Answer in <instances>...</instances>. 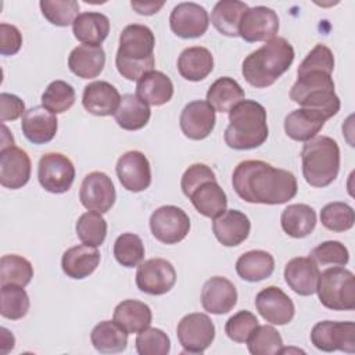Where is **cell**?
I'll return each instance as SVG.
<instances>
[{
  "label": "cell",
  "mask_w": 355,
  "mask_h": 355,
  "mask_svg": "<svg viewBox=\"0 0 355 355\" xmlns=\"http://www.w3.org/2000/svg\"><path fill=\"white\" fill-rule=\"evenodd\" d=\"M194 208L204 216L215 219L226 211L227 197L216 179L198 184L189 196Z\"/></svg>",
  "instance_id": "cell-28"
},
{
  "label": "cell",
  "mask_w": 355,
  "mask_h": 355,
  "mask_svg": "<svg viewBox=\"0 0 355 355\" xmlns=\"http://www.w3.org/2000/svg\"><path fill=\"white\" fill-rule=\"evenodd\" d=\"M326 121L327 118L319 111L298 108L284 118V130L295 141H308L322 130Z\"/></svg>",
  "instance_id": "cell-26"
},
{
  "label": "cell",
  "mask_w": 355,
  "mask_h": 355,
  "mask_svg": "<svg viewBox=\"0 0 355 355\" xmlns=\"http://www.w3.org/2000/svg\"><path fill=\"white\" fill-rule=\"evenodd\" d=\"M215 111L204 100H194L184 105L180 112L179 125L183 135L191 140H202L215 128Z\"/></svg>",
  "instance_id": "cell-19"
},
{
  "label": "cell",
  "mask_w": 355,
  "mask_h": 355,
  "mask_svg": "<svg viewBox=\"0 0 355 355\" xmlns=\"http://www.w3.org/2000/svg\"><path fill=\"white\" fill-rule=\"evenodd\" d=\"M21 129L31 143L46 144L54 139L58 129V119L55 114L44 107H32L22 115Z\"/></svg>",
  "instance_id": "cell-24"
},
{
  "label": "cell",
  "mask_w": 355,
  "mask_h": 355,
  "mask_svg": "<svg viewBox=\"0 0 355 355\" xmlns=\"http://www.w3.org/2000/svg\"><path fill=\"white\" fill-rule=\"evenodd\" d=\"M237 304V290L234 284L222 276L208 279L201 290L202 308L214 315L230 312Z\"/></svg>",
  "instance_id": "cell-20"
},
{
  "label": "cell",
  "mask_w": 355,
  "mask_h": 355,
  "mask_svg": "<svg viewBox=\"0 0 355 355\" xmlns=\"http://www.w3.org/2000/svg\"><path fill=\"white\" fill-rule=\"evenodd\" d=\"M150 229L158 241L178 244L190 230V218L176 205H162L151 214Z\"/></svg>",
  "instance_id": "cell-10"
},
{
  "label": "cell",
  "mask_w": 355,
  "mask_h": 355,
  "mask_svg": "<svg viewBox=\"0 0 355 355\" xmlns=\"http://www.w3.org/2000/svg\"><path fill=\"white\" fill-rule=\"evenodd\" d=\"M297 80L290 90V98L301 108L319 111L327 119L334 116L341 107L334 92L331 73L320 69H297Z\"/></svg>",
  "instance_id": "cell-5"
},
{
  "label": "cell",
  "mask_w": 355,
  "mask_h": 355,
  "mask_svg": "<svg viewBox=\"0 0 355 355\" xmlns=\"http://www.w3.org/2000/svg\"><path fill=\"white\" fill-rule=\"evenodd\" d=\"M15 338L12 333H10L7 329L1 327V354H7L14 348Z\"/></svg>",
  "instance_id": "cell-54"
},
{
  "label": "cell",
  "mask_w": 355,
  "mask_h": 355,
  "mask_svg": "<svg viewBox=\"0 0 355 355\" xmlns=\"http://www.w3.org/2000/svg\"><path fill=\"white\" fill-rule=\"evenodd\" d=\"M216 179L214 171L205 165V164H193L190 165L183 176H182V180H180V187H182V191L183 194L187 197L198 184H201L202 182H207V180H214Z\"/></svg>",
  "instance_id": "cell-50"
},
{
  "label": "cell",
  "mask_w": 355,
  "mask_h": 355,
  "mask_svg": "<svg viewBox=\"0 0 355 355\" xmlns=\"http://www.w3.org/2000/svg\"><path fill=\"white\" fill-rule=\"evenodd\" d=\"M31 302L28 293L21 286H1V309L3 318L10 320L22 319L29 311Z\"/></svg>",
  "instance_id": "cell-43"
},
{
  "label": "cell",
  "mask_w": 355,
  "mask_h": 355,
  "mask_svg": "<svg viewBox=\"0 0 355 355\" xmlns=\"http://www.w3.org/2000/svg\"><path fill=\"white\" fill-rule=\"evenodd\" d=\"M258 326L257 316L250 311H239L225 324L226 336L234 343H245Z\"/></svg>",
  "instance_id": "cell-49"
},
{
  "label": "cell",
  "mask_w": 355,
  "mask_h": 355,
  "mask_svg": "<svg viewBox=\"0 0 355 355\" xmlns=\"http://www.w3.org/2000/svg\"><path fill=\"white\" fill-rule=\"evenodd\" d=\"M269 136L266 110L255 100H243L229 111L225 143L233 150H252L262 146Z\"/></svg>",
  "instance_id": "cell-4"
},
{
  "label": "cell",
  "mask_w": 355,
  "mask_h": 355,
  "mask_svg": "<svg viewBox=\"0 0 355 355\" xmlns=\"http://www.w3.org/2000/svg\"><path fill=\"white\" fill-rule=\"evenodd\" d=\"M31 158L25 150L10 146L0 150V183L1 186L17 190L24 187L31 178Z\"/></svg>",
  "instance_id": "cell-18"
},
{
  "label": "cell",
  "mask_w": 355,
  "mask_h": 355,
  "mask_svg": "<svg viewBox=\"0 0 355 355\" xmlns=\"http://www.w3.org/2000/svg\"><path fill=\"white\" fill-rule=\"evenodd\" d=\"M155 37L153 31L140 24H130L123 28L119 36V47L115 55L118 72L128 80H139L153 71Z\"/></svg>",
  "instance_id": "cell-3"
},
{
  "label": "cell",
  "mask_w": 355,
  "mask_h": 355,
  "mask_svg": "<svg viewBox=\"0 0 355 355\" xmlns=\"http://www.w3.org/2000/svg\"><path fill=\"white\" fill-rule=\"evenodd\" d=\"M316 293L323 306L331 311L355 308V277L343 266H333L319 275Z\"/></svg>",
  "instance_id": "cell-7"
},
{
  "label": "cell",
  "mask_w": 355,
  "mask_h": 355,
  "mask_svg": "<svg viewBox=\"0 0 355 355\" xmlns=\"http://www.w3.org/2000/svg\"><path fill=\"white\" fill-rule=\"evenodd\" d=\"M319 275L318 263L309 257L293 258L284 266L286 283L294 293L304 297L316 293Z\"/></svg>",
  "instance_id": "cell-22"
},
{
  "label": "cell",
  "mask_w": 355,
  "mask_h": 355,
  "mask_svg": "<svg viewBox=\"0 0 355 355\" xmlns=\"http://www.w3.org/2000/svg\"><path fill=\"white\" fill-rule=\"evenodd\" d=\"M39 6L43 17L55 26H68L79 15V3L75 0H42Z\"/></svg>",
  "instance_id": "cell-46"
},
{
  "label": "cell",
  "mask_w": 355,
  "mask_h": 355,
  "mask_svg": "<svg viewBox=\"0 0 355 355\" xmlns=\"http://www.w3.org/2000/svg\"><path fill=\"white\" fill-rule=\"evenodd\" d=\"M33 277L32 263L17 254L3 255L0 259V284H14L25 287Z\"/></svg>",
  "instance_id": "cell-39"
},
{
  "label": "cell",
  "mask_w": 355,
  "mask_h": 355,
  "mask_svg": "<svg viewBox=\"0 0 355 355\" xmlns=\"http://www.w3.org/2000/svg\"><path fill=\"white\" fill-rule=\"evenodd\" d=\"M212 69L214 55L208 49L201 46L184 49L178 58L179 73L190 82H200L205 79Z\"/></svg>",
  "instance_id": "cell-29"
},
{
  "label": "cell",
  "mask_w": 355,
  "mask_h": 355,
  "mask_svg": "<svg viewBox=\"0 0 355 355\" xmlns=\"http://www.w3.org/2000/svg\"><path fill=\"white\" fill-rule=\"evenodd\" d=\"M72 32L73 36L83 44L101 46L110 33V19L103 12H82L75 18Z\"/></svg>",
  "instance_id": "cell-32"
},
{
  "label": "cell",
  "mask_w": 355,
  "mask_h": 355,
  "mask_svg": "<svg viewBox=\"0 0 355 355\" xmlns=\"http://www.w3.org/2000/svg\"><path fill=\"white\" fill-rule=\"evenodd\" d=\"M121 103V94L118 89L105 82L96 80L85 86L82 104L85 110L97 116L114 115Z\"/></svg>",
  "instance_id": "cell-23"
},
{
  "label": "cell",
  "mask_w": 355,
  "mask_h": 355,
  "mask_svg": "<svg viewBox=\"0 0 355 355\" xmlns=\"http://www.w3.org/2000/svg\"><path fill=\"white\" fill-rule=\"evenodd\" d=\"M22 46V35L14 25L0 24V53L1 55H14Z\"/></svg>",
  "instance_id": "cell-51"
},
{
  "label": "cell",
  "mask_w": 355,
  "mask_h": 355,
  "mask_svg": "<svg viewBox=\"0 0 355 355\" xmlns=\"http://www.w3.org/2000/svg\"><path fill=\"white\" fill-rule=\"evenodd\" d=\"M136 351L139 355H166L171 351V340L157 327H147L137 333Z\"/></svg>",
  "instance_id": "cell-47"
},
{
  "label": "cell",
  "mask_w": 355,
  "mask_h": 355,
  "mask_svg": "<svg viewBox=\"0 0 355 355\" xmlns=\"http://www.w3.org/2000/svg\"><path fill=\"white\" fill-rule=\"evenodd\" d=\"M105 65V53L101 46L79 44L68 57V67L72 73L82 79L97 78Z\"/></svg>",
  "instance_id": "cell-27"
},
{
  "label": "cell",
  "mask_w": 355,
  "mask_h": 355,
  "mask_svg": "<svg viewBox=\"0 0 355 355\" xmlns=\"http://www.w3.org/2000/svg\"><path fill=\"white\" fill-rule=\"evenodd\" d=\"M151 116L148 104H146L137 94H123L118 110L114 114L115 122L125 130H139L144 128Z\"/></svg>",
  "instance_id": "cell-35"
},
{
  "label": "cell",
  "mask_w": 355,
  "mask_h": 355,
  "mask_svg": "<svg viewBox=\"0 0 355 355\" xmlns=\"http://www.w3.org/2000/svg\"><path fill=\"white\" fill-rule=\"evenodd\" d=\"M309 258H312L319 265L344 266L349 261V252L343 243L337 240H329L316 245L311 251Z\"/></svg>",
  "instance_id": "cell-48"
},
{
  "label": "cell",
  "mask_w": 355,
  "mask_h": 355,
  "mask_svg": "<svg viewBox=\"0 0 355 355\" xmlns=\"http://www.w3.org/2000/svg\"><path fill=\"white\" fill-rule=\"evenodd\" d=\"M293 46L284 37H273L255 51L250 53L241 65V73L247 83L263 89L272 86L294 61Z\"/></svg>",
  "instance_id": "cell-2"
},
{
  "label": "cell",
  "mask_w": 355,
  "mask_h": 355,
  "mask_svg": "<svg viewBox=\"0 0 355 355\" xmlns=\"http://www.w3.org/2000/svg\"><path fill=\"white\" fill-rule=\"evenodd\" d=\"M279 31V17L275 10L257 6L248 7V10L243 14L240 26H239V36L248 43L255 42H268L276 37Z\"/></svg>",
  "instance_id": "cell-14"
},
{
  "label": "cell",
  "mask_w": 355,
  "mask_h": 355,
  "mask_svg": "<svg viewBox=\"0 0 355 355\" xmlns=\"http://www.w3.org/2000/svg\"><path fill=\"white\" fill-rule=\"evenodd\" d=\"M114 257L125 268H135L144 259V244L135 233H122L114 243Z\"/></svg>",
  "instance_id": "cell-44"
},
{
  "label": "cell",
  "mask_w": 355,
  "mask_h": 355,
  "mask_svg": "<svg viewBox=\"0 0 355 355\" xmlns=\"http://www.w3.org/2000/svg\"><path fill=\"white\" fill-rule=\"evenodd\" d=\"M76 236L87 245L98 247L104 243L107 236V222L100 212L89 211L79 216L76 222Z\"/></svg>",
  "instance_id": "cell-41"
},
{
  "label": "cell",
  "mask_w": 355,
  "mask_h": 355,
  "mask_svg": "<svg viewBox=\"0 0 355 355\" xmlns=\"http://www.w3.org/2000/svg\"><path fill=\"white\" fill-rule=\"evenodd\" d=\"M175 283L176 270L173 265L164 258H151L137 266L136 286L146 294H166L173 288Z\"/></svg>",
  "instance_id": "cell-12"
},
{
  "label": "cell",
  "mask_w": 355,
  "mask_h": 355,
  "mask_svg": "<svg viewBox=\"0 0 355 355\" xmlns=\"http://www.w3.org/2000/svg\"><path fill=\"white\" fill-rule=\"evenodd\" d=\"M112 320L118 323L128 334H133L150 327L153 313L147 304L137 300H125L115 306Z\"/></svg>",
  "instance_id": "cell-31"
},
{
  "label": "cell",
  "mask_w": 355,
  "mask_h": 355,
  "mask_svg": "<svg viewBox=\"0 0 355 355\" xmlns=\"http://www.w3.org/2000/svg\"><path fill=\"white\" fill-rule=\"evenodd\" d=\"M164 1L155 3V1H130L132 8L140 14V15H153L155 12H158L162 7H164Z\"/></svg>",
  "instance_id": "cell-53"
},
{
  "label": "cell",
  "mask_w": 355,
  "mask_h": 355,
  "mask_svg": "<svg viewBox=\"0 0 355 355\" xmlns=\"http://www.w3.org/2000/svg\"><path fill=\"white\" fill-rule=\"evenodd\" d=\"M172 32L182 39H196L202 36L209 25L208 11L193 1L179 3L169 15Z\"/></svg>",
  "instance_id": "cell-15"
},
{
  "label": "cell",
  "mask_w": 355,
  "mask_h": 355,
  "mask_svg": "<svg viewBox=\"0 0 355 355\" xmlns=\"http://www.w3.org/2000/svg\"><path fill=\"white\" fill-rule=\"evenodd\" d=\"M245 343L252 355H276L283 349L280 333L269 324H258Z\"/></svg>",
  "instance_id": "cell-40"
},
{
  "label": "cell",
  "mask_w": 355,
  "mask_h": 355,
  "mask_svg": "<svg viewBox=\"0 0 355 355\" xmlns=\"http://www.w3.org/2000/svg\"><path fill=\"white\" fill-rule=\"evenodd\" d=\"M115 169L121 184L129 191L139 193L151 184L150 162L141 151L130 150L122 154Z\"/></svg>",
  "instance_id": "cell-16"
},
{
  "label": "cell",
  "mask_w": 355,
  "mask_h": 355,
  "mask_svg": "<svg viewBox=\"0 0 355 355\" xmlns=\"http://www.w3.org/2000/svg\"><path fill=\"white\" fill-rule=\"evenodd\" d=\"M251 222L248 216L239 209H226L214 219L212 232L216 240L225 247L241 244L250 234Z\"/></svg>",
  "instance_id": "cell-21"
},
{
  "label": "cell",
  "mask_w": 355,
  "mask_h": 355,
  "mask_svg": "<svg viewBox=\"0 0 355 355\" xmlns=\"http://www.w3.org/2000/svg\"><path fill=\"white\" fill-rule=\"evenodd\" d=\"M115 198V187L107 173L94 171L83 178L79 190V200L86 209L105 214L112 208Z\"/></svg>",
  "instance_id": "cell-13"
},
{
  "label": "cell",
  "mask_w": 355,
  "mask_h": 355,
  "mask_svg": "<svg viewBox=\"0 0 355 355\" xmlns=\"http://www.w3.org/2000/svg\"><path fill=\"white\" fill-rule=\"evenodd\" d=\"M136 94L148 105H164L173 96V83L161 71H150L136 85Z\"/></svg>",
  "instance_id": "cell-30"
},
{
  "label": "cell",
  "mask_w": 355,
  "mask_h": 355,
  "mask_svg": "<svg viewBox=\"0 0 355 355\" xmlns=\"http://www.w3.org/2000/svg\"><path fill=\"white\" fill-rule=\"evenodd\" d=\"M176 334L183 354H202L215 338V324L208 315L194 312L180 319Z\"/></svg>",
  "instance_id": "cell-9"
},
{
  "label": "cell",
  "mask_w": 355,
  "mask_h": 355,
  "mask_svg": "<svg viewBox=\"0 0 355 355\" xmlns=\"http://www.w3.org/2000/svg\"><path fill=\"white\" fill-rule=\"evenodd\" d=\"M275 270L272 254L263 250H251L244 252L236 261V272L245 282H261L268 279Z\"/></svg>",
  "instance_id": "cell-34"
},
{
  "label": "cell",
  "mask_w": 355,
  "mask_h": 355,
  "mask_svg": "<svg viewBox=\"0 0 355 355\" xmlns=\"http://www.w3.org/2000/svg\"><path fill=\"white\" fill-rule=\"evenodd\" d=\"M301 161L305 182L313 187H326L338 175L340 147L329 136L313 137L304 144Z\"/></svg>",
  "instance_id": "cell-6"
},
{
  "label": "cell",
  "mask_w": 355,
  "mask_h": 355,
  "mask_svg": "<svg viewBox=\"0 0 355 355\" xmlns=\"http://www.w3.org/2000/svg\"><path fill=\"white\" fill-rule=\"evenodd\" d=\"M75 103V89L65 80H53L42 94V107L53 114L68 111Z\"/></svg>",
  "instance_id": "cell-42"
},
{
  "label": "cell",
  "mask_w": 355,
  "mask_h": 355,
  "mask_svg": "<svg viewBox=\"0 0 355 355\" xmlns=\"http://www.w3.org/2000/svg\"><path fill=\"white\" fill-rule=\"evenodd\" d=\"M245 97L244 89L229 76L216 79L207 92V103L218 112H229Z\"/></svg>",
  "instance_id": "cell-36"
},
{
  "label": "cell",
  "mask_w": 355,
  "mask_h": 355,
  "mask_svg": "<svg viewBox=\"0 0 355 355\" xmlns=\"http://www.w3.org/2000/svg\"><path fill=\"white\" fill-rule=\"evenodd\" d=\"M90 341L101 354H118L128 347V333L114 320H103L93 327Z\"/></svg>",
  "instance_id": "cell-38"
},
{
  "label": "cell",
  "mask_w": 355,
  "mask_h": 355,
  "mask_svg": "<svg viewBox=\"0 0 355 355\" xmlns=\"http://www.w3.org/2000/svg\"><path fill=\"white\" fill-rule=\"evenodd\" d=\"M232 184L237 196L251 204H284L298 190L293 172L259 159L241 161L233 171Z\"/></svg>",
  "instance_id": "cell-1"
},
{
  "label": "cell",
  "mask_w": 355,
  "mask_h": 355,
  "mask_svg": "<svg viewBox=\"0 0 355 355\" xmlns=\"http://www.w3.org/2000/svg\"><path fill=\"white\" fill-rule=\"evenodd\" d=\"M255 306L266 322L277 326L290 323L295 313L293 300L276 286L261 290L255 297Z\"/></svg>",
  "instance_id": "cell-17"
},
{
  "label": "cell",
  "mask_w": 355,
  "mask_h": 355,
  "mask_svg": "<svg viewBox=\"0 0 355 355\" xmlns=\"http://www.w3.org/2000/svg\"><path fill=\"white\" fill-rule=\"evenodd\" d=\"M25 114V103L15 94L1 93L0 94V118L1 122L15 121Z\"/></svg>",
  "instance_id": "cell-52"
},
{
  "label": "cell",
  "mask_w": 355,
  "mask_h": 355,
  "mask_svg": "<svg viewBox=\"0 0 355 355\" xmlns=\"http://www.w3.org/2000/svg\"><path fill=\"white\" fill-rule=\"evenodd\" d=\"M248 10V6L237 0H220L218 1L211 12V22L214 28L230 37L239 36V26L243 14Z\"/></svg>",
  "instance_id": "cell-37"
},
{
  "label": "cell",
  "mask_w": 355,
  "mask_h": 355,
  "mask_svg": "<svg viewBox=\"0 0 355 355\" xmlns=\"http://www.w3.org/2000/svg\"><path fill=\"white\" fill-rule=\"evenodd\" d=\"M311 343L315 348L333 352H355V324L354 322H318L311 331Z\"/></svg>",
  "instance_id": "cell-11"
},
{
  "label": "cell",
  "mask_w": 355,
  "mask_h": 355,
  "mask_svg": "<svg viewBox=\"0 0 355 355\" xmlns=\"http://www.w3.org/2000/svg\"><path fill=\"white\" fill-rule=\"evenodd\" d=\"M37 179L46 191L62 194L71 189L75 180V166L61 153H46L37 164Z\"/></svg>",
  "instance_id": "cell-8"
},
{
  "label": "cell",
  "mask_w": 355,
  "mask_h": 355,
  "mask_svg": "<svg viewBox=\"0 0 355 355\" xmlns=\"http://www.w3.org/2000/svg\"><path fill=\"white\" fill-rule=\"evenodd\" d=\"M320 222L331 232H347L354 226L355 214L352 207L347 202L334 201L322 208Z\"/></svg>",
  "instance_id": "cell-45"
},
{
  "label": "cell",
  "mask_w": 355,
  "mask_h": 355,
  "mask_svg": "<svg viewBox=\"0 0 355 355\" xmlns=\"http://www.w3.org/2000/svg\"><path fill=\"white\" fill-rule=\"evenodd\" d=\"M282 229L294 239H304L316 226V212L308 204H291L286 207L280 216Z\"/></svg>",
  "instance_id": "cell-33"
},
{
  "label": "cell",
  "mask_w": 355,
  "mask_h": 355,
  "mask_svg": "<svg viewBox=\"0 0 355 355\" xmlns=\"http://www.w3.org/2000/svg\"><path fill=\"white\" fill-rule=\"evenodd\" d=\"M100 263V252L97 247L79 244L68 248L61 258L62 272L75 280L90 276Z\"/></svg>",
  "instance_id": "cell-25"
}]
</instances>
